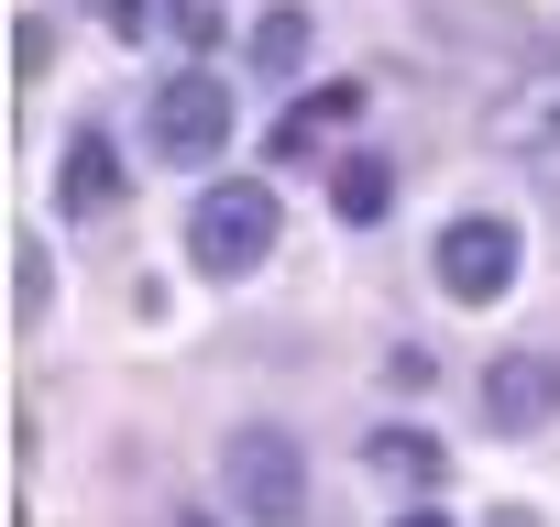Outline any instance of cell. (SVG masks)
Here are the masks:
<instances>
[{"label": "cell", "instance_id": "obj_1", "mask_svg": "<svg viewBox=\"0 0 560 527\" xmlns=\"http://www.w3.org/2000/svg\"><path fill=\"white\" fill-rule=\"evenodd\" d=\"M275 231H287L275 187H264V176H220V187H198V209H187V264H209V276H253V264L275 253Z\"/></svg>", "mask_w": 560, "mask_h": 527}, {"label": "cell", "instance_id": "obj_2", "mask_svg": "<svg viewBox=\"0 0 560 527\" xmlns=\"http://www.w3.org/2000/svg\"><path fill=\"white\" fill-rule=\"evenodd\" d=\"M220 483H231V505L253 527H298L308 516V450L287 429H231L220 440Z\"/></svg>", "mask_w": 560, "mask_h": 527}, {"label": "cell", "instance_id": "obj_3", "mask_svg": "<svg viewBox=\"0 0 560 527\" xmlns=\"http://www.w3.org/2000/svg\"><path fill=\"white\" fill-rule=\"evenodd\" d=\"M429 276L462 297V308H494L516 286V220H451L440 253H429Z\"/></svg>", "mask_w": 560, "mask_h": 527}, {"label": "cell", "instance_id": "obj_4", "mask_svg": "<svg viewBox=\"0 0 560 527\" xmlns=\"http://www.w3.org/2000/svg\"><path fill=\"white\" fill-rule=\"evenodd\" d=\"M231 143V89L209 78V67H187L176 89H154V154H176V165H209Z\"/></svg>", "mask_w": 560, "mask_h": 527}, {"label": "cell", "instance_id": "obj_5", "mask_svg": "<svg viewBox=\"0 0 560 527\" xmlns=\"http://www.w3.org/2000/svg\"><path fill=\"white\" fill-rule=\"evenodd\" d=\"M483 418H494L505 440H527L538 418H560V363H549V352H494V374H483Z\"/></svg>", "mask_w": 560, "mask_h": 527}, {"label": "cell", "instance_id": "obj_6", "mask_svg": "<svg viewBox=\"0 0 560 527\" xmlns=\"http://www.w3.org/2000/svg\"><path fill=\"white\" fill-rule=\"evenodd\" d=\"M494 143H505L516 165H560V78L505 89V99H494Z\"/></svg>", "mask_w": 560, "mask_h": 527}, {"label": "cell", "instance_id": "obj_7", "mask_svg": "<svg viewBox=\"0 0 560 527\" xmlns=\"http://www.w3.org/2000/svg\"><path fill=\"white\" fill-rule=\"evenodd\" d=\"M121 198V154H110V132H67V176H56V209L67 220H100Z\"/></svg>", "mask_w": 560, "mask_h": 527}, {"label": "cell", "instance_id": "obj_8", "mask_svg": "<svg viewBox=\"0 0 560 527\" xmlns=\"http://www.w3.org/2000/svg\"><path fill=\"white\" fill-rule=\"evenodd\" d=\"M352 110H363V89H308L287 121H275V154H308V143H319V132H341Z\"/></svg>", "mask_w": 560, "mask_h": 527}, {"label": "cell", "instance_id": "obj_9", "mask_svg": "<svg viewBox=\"0 0 560 527\" xmlns=\"http://www.w3.org/2000/svg\"><path fill=\"white\" fill-rule=\"evenodd\" d=\"M330 209H341V220H352V231H374V220H385V209H396V176H385V165H374V154H352V165H341V176H330Z\"/></svg>", "mask_w": 560, "mask_h": 527}, {"label": "cell", "instance_id": "obj_10", "mask_svg": "<svg viewBox=\"0 0 560 527\" xmlns=\"http://www.w3.org/2000/svg\"><path fill=\"white\" fill-rule=\"evenodd\" d=\"M253 67L264 78H298L308 67V12H298V0H275V12L253 23Z\"/></svg>", "mask_w": 560, "mask_h": 527}, {"label": "cell", "instance_id": "obj_11", "mask_svg": "<svg viewBox=\"0 0 560 527\" xmlns=\"http://www.w3.org/2000/svg\"><path fill=\"white\" fill-rule=\"evenodd\" d=\"M374 472H385V483H440L451 450H440L429 429H385V440H374Z\"/></svg>", "mask_w": 560, "mask_h": 527}, {"label": "cell", "instance_id": "obj_12", "mask_svg": "<svg viewBox=\"0 0 560 527\" xmlns=\"http://www.w3.org/2000/svg\"><path fill=\"white\" fill-rule=\"evenodd\" d=\"M12 319H45V242H12Z\"/></svg>", "mask_w": 560, "mask_h": 527}, {"label": "cell", "instance_id": "obj_13", "mask_svg": "<svg viewBox=\"0 0 560 527\" xmlns=\"http://www.w3.org/2000/svg\"><path fill=\"white\" fill-rule=\"evenodd\" d=\"M165 34H176L187 56H209V45H220V12H209V0H176V12H165Z\"/></svg>", "mask_w": 560, "mask_h": 527}, {"label": "cell", "instance_id": "obj_14", "mask_svg": "<svg viewBox=\"0 0 560 527\" xmlns=\"http://www.w3.org/2000/svg\"><path fill=\"white\" fill-rule=\"evenodd\" d=\"M89 12H100L110 34H143V23H154V12H143V0H89Z\"/></svg>", "mask_w": 560, "mask_h": 527}, {"label": "cell", "instance_id": "obj_15", "mask_svg": "<svg viewBox=\"0 0 560 527\" xmlns=\"http://www.w3.org/2000/svg\"><path fill=\"white\" fill-rule=\"evenodd\" d=\"M396 527H451V516H440V505H407V516H396Z\"/></svg>", "mask_w": 560, "mask_h": 527}]
</instances>
